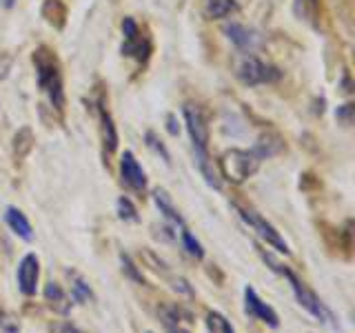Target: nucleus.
Returning a JSON list of instances; mask_svg holds the SVG:
<instances>
[{
  "instance_id": "obj_1",
  "label": "nucleus",
  "mask_w": 355,
  "mask_h": 333,
  "mask_svg": "<svg viewBox=\"0 0 355 333\" xmlns=\"http://www.w3.org/2000/svg\"><path fill=\"white\" fill-rule=\"evenodd\" d=\"M255 251H258V255L264 260V264L269 266V269L273 271V273H277V275H282L284 280L288 282V287H291V291H293V296H295V300H297V305L302 307L306 314H311L313 316L318 322H322V325H327V327H333L336 329L338 327V322H336V316H333V311L322 302V298L311 289L302 278H300L291 266H286V264H282L280 260H275L271 253H266L260 244H255Z\"/></svg>"
},
{
  "instance_id": "obj_2",
  "label": "nucleus",
  "mask_w": 355,
  "mask_h": 333,
  "mask_svg": "<svg viewBox=\"0 0 355 333\" xmlns=\"http://www.w3.org/2000/svg\"><path fill=\"white\" fill-rule=\"evenodd\" d=\"M33 67H36V80L40 92L49 98L53 109H64V87H62V71L55 53L49 47H38L31 56Z\"/></svg>"
},
{
  "instance_id": "obj_3",
  "label": "nucleus",
  "mask_w": 355,
  "mask_h": 333,
  "mask_svg": "<svg viewBox=\"0 0 355 333\" xmlns=\"http://www.w3.org/2000/svg\"><path fill=\"white\" fill-rule=\"evenodd\" d=\"M262 158L253 149H227L218 160V173L231 185H242L260 169Z\"/></svg>"
},
{
  "instance_id": "obj_4",
  "label": "nucleus",
  "mask_w": 355,
  "mask_h": 333,
  "mask_svg": "<svg viewBox=\"0 0 355 333\" xmlns=\"http://www.w3.org/2000/svg\"><path fill=\"white\" fill-rule=\"evenodd\" d=\"M236 207V211H238V216L244 220V225H247L251 231H255L258 236L269 244V247H273L275 251H280V253H284V255H288L291 253V249H288V244H286V240L280 236V231H277L269 220H264L258 211L255 209H251V207H240V205H233Z\"/></svg>"
},
{
  "instance_id": "obj_5",
  "label": "nucleus",
  "mask_w": 355,
  "mask_h": 333,
  "mask_svg": "<svg viewBox=\"0 0 355 333\" xmlns=\"http://www.w3.org/2000/svg\"><path fill=\"white\" fill-rule=\"evenodd\" d=\"M236 76L240 78L242 85L247 87H258V85H269L277 83L282 78V71L273 65H266L255 56H244L236 67Z\"/></svg>"
},
{
  "instance_id": "obj_6",
  "label": "nucleus",
  "mask_w": 355,
  "mask_h": 333,
  "mask_svg": "<svg viewBox=\"0 0 355 333\" xmlns=\"http://www.w3.org/2000/svg\"><path fill=\"white\" fill-rule=\"evenodd\" d=\"M182 116L189 138H191L193 144V155L196 158H205V155H209V125L205 120V114L196 105H184Z\"/></svg>"
},
{
  "instance_id": "obj_7",
  "label": "nucleus",
  "mask_w": 355,
  "mask_h": 333,
  "mask_svg": "<svg viewBox=\"0 0 355 333\" xmlns=\"http://www.w3.org/2000/svg\"><path fill=\"white\" fill-rule=\"evenodd\" d=\"M244 314L271 329L280 327V318H277L275 309L271 305H266L251 284L244 287Z\"/></svg>"
},
{
  "instance_id": "obj_8",
  "label": "nucleus",
  "mask_w": 355,
  "mask_h": 333,
  "mask_svg": "<svg viewBox=\"0 0 355 333\" xmlns=\"http://www.w3.org/2000/svg\"><path fill=\"white\" fill-rule=\"evenodd\" d=\"M38 278H40V258L36 253H27L22 255V260L18 262V271H16V282H18V291L22 296H36L38 291Z\"/></svg>"
},
{
  "instance_id": "obj_9",
  "label": "nucleus",
  "mask_w": 355,
  "mask_h": 333,
  "mask_svg": "<svg viewBox=\"0 0 355 333\" xmlns=\"http://www.w3.org/2000/svg\"><path fill=\"white\" fill-rule=\"evenodd\" d=\"M120 178H122V185L131 191L136 194H144L147 191V173H144L142 164L138 162V158L133 155V151H125L120 158Z\"/></svg>"
},
{
  "instance_id": "obj_10",
  "label": "nucleus",
  "mask_w": 355,
  "mask_h": 333,
  "mask_svg": "<svg viewBox=\"0 0 355 333\" xmlns=\"http://www.w3.org/2000/svg\"><path fill=\"white\" fill-rule=\"evenodd\" d=\"M98 120H100V138H103V153L105 158H111L118 149V129L114 125V118H111L109 109L105 105V98L98 100Z\"/></svg>"
},
{
  "instance_id": "obj_11",
  "label": "nucleus",
  "mask_w": 355,
  "mask_h": 333,
  "mask_svg": "<svg viewBox=\"0 0 355 333\" xmlns=\"http://www.w3.org/2000/svg\"><path fill=\"white\" fill-rule=\"evenodd\" d=\"M44 302H47V307L53 311V314H60V316H67L71 311L73 302H71V296L64 291V289L58 284V282H47V287H44Z\"/></svg>"
},
{
  "instance_id": "obj_12",
  "label": "nucleus",
  "mask_w": 355,
  "mask_h": 333,
  "mask_svg": "<svg viewBox=\"0 0 355 333\" xmlns=\"http://www.w3.org/2000/svg\"><path fill=\"white\" fill-rule=\"evenodd\" d=\"M153 203H155V207H158L160 214H162V218L171 225V229H175V233L184 227V218L180 216V211L175 209L171 196L166 194L164 189H155V191H153Z\"/></svg>"
},
{
  "instance_id": "obj_13",
  "label": "nucleus",
  "mask_w": 355,
  "mask_h": 333,
  "mask_svg": "<svg viewBox=\"0 0 355 333\" xmlns=\"http://www.w3.org/2000/svg\"><path fill=\"white\" fill-rule=\"evenodd\" d=\"M225 33L229 36V40L242 51H251V49L258 47V42H260V38L255 36L249 27L240 25V22H229V25H225Z\"/></svg>"
},
{
  "instance_id": "obj_14",
  "label": "nucleus",
  "mask_w": 355,
  "mask_h": 333,
  "mask_svg": "<svg viewBox=\"0 0 355 333\" xmlns=\"http://www.w3.org/2000/svg\"><path fill=\"white\" fill-rule=\"evenodd\" d=\"M5 222H7V227L14 231L20 240H25V242H31L33 240L31 222L27 220V216L22 214L18 207H7L5 209Z\"/></svg>"
},
{
  "instance_id": "obj_15",
  "label": "nucleus",
  "mask_w": 355,
  "mask_h": 333,
  "mask_svg": "<svg viewBox=\"0 0 355 333\" xmlns=\"http://www.w3.org/2000/svg\"><path fill=\"white\" fill-rule=\"evenodd\" d=\"M67 278H69V282H71V300H73V302H78V305L96 302V293H94L92 284L85 280V275L69 269V271H67Z\"/></svg>"
},
{
  "instance_id": "obj_16",
  "label": "nucleus",
  "mask_w": 355,
  "mask_h": 333,
  "mask_svg": "<svg viewBox=\"0 0 355 333\" xmlns=\"http://www.w3.org/2000/svg\"><path fill=\"white\" fill-rule=\"evenodd\" d=\"M122 53L131 56V58H136L138 62H147L149 56H151V42L144 38L142 31H140L138 36L125 40V44H122Z\"/></svg>"
},
{
  "instance_id": "obj_17",
  "label": "nucleus",
  "mask_w": 355,
  "mask_h": 333,
  "mask_svg": "<svg viewBox=\"0 0 355 333\" xmlns=\"http://www.w3.org/2000/svg\"><path fill=\"white\" fill-rule=\"evenodd\" d=\"M238 11L236 0H205L202 14L209 20H220V18H229L231 14Z\"/></svg>"
},
{
  "instance_id": "obj_18",
  "label": "nucleus",
  "mask_w": 355,
  "mask_h": 333,
  "mask_svg": "<svg viewBox=\"0 0 355 333\" xmlns=\"http://www.w3.org/2000/svg\"><path fill=\"white\" fill-rule=\"evenodd\" d=\"M42 18L49 22L51 27L62 29L67 22V5L62 0H44L42 3Z\"/></svg>"
},
{
  "instance_id": "obj_19",
  "label": "nucleus",
  "mask_w": 355,
  "mask_h": 333,
  "mask_svg": "<svg viewBox=\"0 0 355 333\" xmlns=\"http://www.w3.org/2000/svg\"><path fill=\"white\" fill-rule=\"evenodd\" d=\"M295 14L311 27H320V0H295Z\"/></svg>"
},
{
  "instance_id": "obj_20",
  "label": "nucleus",
  "mask_w": 355,
  "mask_h": 333,
  "mask_svg": "<svg viewBox=\"0 0 355 333\" xmlns=\"http://www.w3.org/2000/svg\"><path fill=\"white\" fill-rule=\"evenodd\" d=\"M178 236H180L182 249H184L189 255H191L193 260H202V258H205V247H202V244H200V240L193 236V233L187 229V225H184L180 231H178Z\"/></svg>"
},
{
  "instance_id": "obj_21",
  "label": "nucleus",
  "mask_w": 355,
  "mask_h": 333,
  "mask_svg": "<svg viewBox=\"0 0 355 333\" xmlns=\"http://www.w3.org/2000/svg\"><path fill=\"white\" fill-rule=\"evenodd\" d=\"M205 325L209 329V333H236L231 320L227 316H222L220 311H207L205 316Z\"/></svg>"
},
{
  "instance_id": "obj_22",
  "label": "nucleus",
  "mask_w": 355,
  "mask_h": 333,
  "mask_svg": "<svg viewBox=\"0 0 355 333\" xmlns=\"http://www.w3.org/2000/svg\"><path fill=\"white\" fill-rule=\"evenodd\" d=\"M120 264H122V273H125L129 280H133L136 284H147V280H144V275H142V271L138 269V264L131 260V255H127V253H120Z\"/></svg>"
},
{
  "instance_id": "obj_23",
  "label": "nucleus",
  "mask_w": 355,
  "mask_h": 333,
  "mask_svg": "<svg viewBox=\"0 0 355 333\" xmlns=\"http://www.w3.org/2000/svg\"><path fill=\"white\" fill-rule=\"evenodd\" d=\"M116 209H118V218L125 220V222H138V209L136 205L131 203L127 196H120L118 203H116Z\"/></svg>"
},
{
  "instance_id": "obj_24",
  "label": "nucleus",
  "mask_w": 355,
  "mask_h": 333,
  "mask_svg": "<svg viewBox=\"0 0 355 333\" xmlns=\"http://www.w3.org/2000/svg\"><path fill=\"white\" fill-rule=\"evenodd\" d=\"M144 140H147V144H149V147L155 151V153H158V155H162V160L166 162V164H169L171 162V155H169V151H166V147H164V142L158 138V136H155V133L153 131H147V133H144Z\"/></svg>"
},
{
  "instance_id": "obj_25",
  "label": "nucleus",
  "mask_w": 355,
  "mask_h": 333,
  "mask_svg": "<svg viewBox=\"0 0 355 333\" xmlns=\"http://www.w3.org/2000/svg\"><path fill=\"white\" fill-rule=\"evenodd\" d=\"M0 333H20L18 320L14 316H9L3 309H0Z\"/></svg>"
},
{
  "instance_id": "obj_26",
  "label": "nucleus",
  "mask_w": 355,
  "mask_h": 333,
  "mask_svg": "<svg viewBox=\"0 0 355 333\" xmlns=\"http://www.w3.org/2000/svg\"><path fill=\"white\" fill-rule=\"evenodd\" d=\"M351 114H353V107L351 105H342V107H338V120H342L344 125H351Z\"/></svg>"
},
{
  "instance_id": "obj_27",
  "label": "nucleus",
  "mask_w": 355,
  "mask_h": 333,
  "mask_svg": "<svg viewBox=\"0 0 355 333\" xmlns=\"http://www.w3.org/2000/svg\"><path fill=\"white\" fill-rule=\"evenodd\" d=\"M166 129H169L171 136H178V131H180V127H178L175 116H169V118H166Z\"/></svg>"
},
{
  "instance_id": "obj_28",
  "label": "nucleus",
  "mask_w": 355,
  "mask_h": 333,
  "mask_svg": "<svg viewBox=\"0 0 355 333\" xmlns=\"http://www.w3.org/2000/svg\"><path fill=\"white\" fill-rule=\"evenodd\" d=\"M55 333H80V331H78L73 325H69V322H67V325H60L58 329H55Z\"/></svg>"
},
{
  "instance_id": "obj_29",
  "label": "nucleus",
  "mask_w": 355,
  "mask_h": 333,
  "mask_svg": "<svg viewBox=\"0 0 355 333\" xmlns=\"http://www.w3.org/2000/svg\"><path fill=\"white\" fill-rule=\"evenodd\" d=\"M166 333H191L189 331V327H182V325H175V327H164Z\"/></svg>"
},
{
  "instance_id": "obj_30",
  "label": "nucleus",
  "mask_w": 355,
  "mask_h": 333,
  "mask_svg": "<svg viewBox=\"0 0 355 333\" xmlns=\"http://www.w3.org/2000/svg\"><path fill=\"white\" fill-rule=\"evenodd\" d=\"M14 3H16V0H3L5 7H14Z\"/></svg>"
},
{
  "instance_id": "obj_31",
  "label": "nucleus",
  "mask_w": 355,
  "mask_h": 333,
  "mask_svg": "<svg viewBox=\"0 0 355 333\" xmlns=\"http://www.w3.org/2000/svg\"><path fill=\"white\" fill-rule=\"evenodd\" d=\"M147 333H151V331H147Z\"/></svg>"
}]
</instances>
